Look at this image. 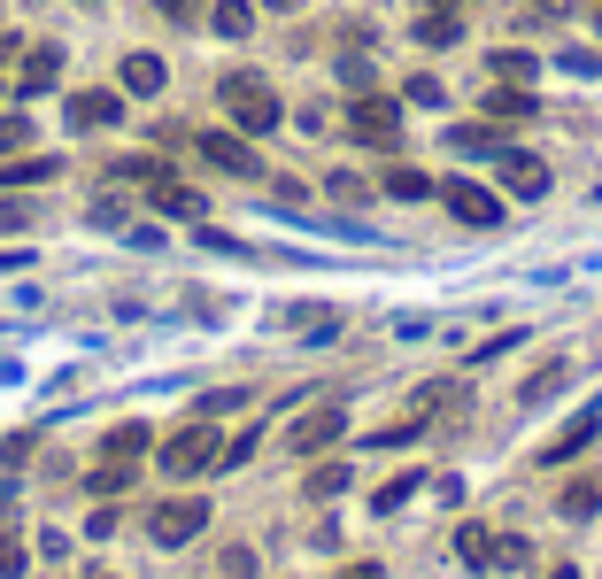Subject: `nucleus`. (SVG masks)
<instances>
[{"label": "nucleus", "instance_id": "nucleus-40", "mask_svg": "<svg viewBox=\"0 0 602 579\" xmlns=\"http://www.w3.org/2000/svg\"><path fill=\"white\" fill-rule=\"evenodd\" d=\"M332 579H387V572H379V565H340Z\"/></svg>", "mask_w": 602, "mask_h": 579}, {"label": "nucleus", "instance_id": "nucleus-38", "mask_svg": "<svg viewBox=\"0 0 602 579\" xmlns=\"http://www.w3.org/2000/svg\"><path fill=\"white\" fill-rule=\"evenodd\" d=\"M0 579H23V549L16 541H0Z\"/></svg>", "mask_w": 602, "mask_h": 579}, {"label": "nucleus", "instance_id": "nucleus-30", "mask_svg": "<svg viewBox=\"0 0 602 579\" xmlns=\"http://www.w3.org/2000/svg\"><path fill=\"white\" fill-rule=\"evenodd\" d=\"M518 565H533V549H525L518 533H502V541H494V572H518Z\"/></svg>", "mask_w": 602, "mask_h": 579}, {"label": "nucleus", "instance_id": "nucleus-7", "mask_svg": "<svg viewBox=\"0 0 602 579\" xmlns=\"http://www.w3.org/2000/svg\"><path fill=\"white\" fill-rule=\"evenodd\" d=\"M340 433H348V410L340 402H324V410H309V418H294V456H324V448H340Z\"/></svg>", "mask_w": 602, "mask_h": 579}, {"label": "nucleus", "instance_id": "nucleus-14", "mask_svg": "<svg viewBox=\"0 0 602 579\" xmlns=\"http://www.w3.org/2000/svg\"><path fill=\"white\" fill-rule=\"evenodd\" d=\"M479 109H486V124H525V117H533V93H525V86H494Z\"/></svg>", "mask_w": 602, "mask_h": 579}, {"label": "nucleus", "instance_id": "nucleus-22", "mask_svg": "<svg viewBox=\"0 0 602 579\" xmlns=\"http://www.w3.org/2000/svg\"><path fill=\"white\" fill-rule=\"evenodd\" d=\"M209 23H217L224 39H248V31H255V8H248V0H217V8H209Z\"/></svg>", "mask_w": 602, "mask_h": 579}, {"label": "nucleus", "instance_id": "nucleus-18", "mask_svg": "<svg viewBox=\"0 0 602 579\" xmlns=\"http://www.w3.org/2000/svg\"><path fill=\"white\" fill-rule=\"evenodd\" d=\"M455 39H463V16L455 8H425L418 16V47H455Z\"/></svg>", "mask_w": 602, "mask_h": 579}, {"label": "nucleus", "instance_id": "nucleus-12", "mask_svg": "<svg viewBox=\"0 0 602 579\" xmlns=\"http://www.w3.org/2000/svg\"><path fill=\"white\" fill-rule=\"evenodd\" d=\"M556 510H564L572 526H580V518H595V510H602V471H580V479L556 495Z\"/></svg>", "mask_w": 602, "mask_h": 579}, {"label": "nucleus", "instance_id": "nucleus-47", "mask_svg": "<svg viewBox=\"0 0 602 579\" xmlns=\"http://www.w3.org/2000/svg\"><path fill=\"white\" fill-rule=\"evenodd\" d=\"M86 8H93V0H86Z\"/></svg>", "mask_w": 602, "mask_h": 579}, {"label": "nucleus", "instance_id": "nucleus-28", "mask_svg": "<svg viewBox=\"0 0 602 579\" xmlns=\"http://www.w3.org/2000/svg\"><path fill=\"white\" fill-rule=\"evenodd\" d=\"M31 147V117H0V162Z\"/></svg>", "mask_w": 602, "mask_h": 579}, {"label": "nucleus", "instance_id": "nucleus-9", "mask_svg": "<svg viewBox=\"0 0 602 579\" xmlns=\"http://www.w3.org/2000/svg\"><path fill=\"white\" fill-rule=\"evenodd\" d=\"M70 124H78V132H109V124H124V93H78V101H70Z\"/></svg>", "mask_w": 602, "mask_h": 579}, {"label": "nucleus", "instance_id": "nucleus-17", "mask_svg": "<svg viewBox=\"0 0 602 579\" xmlns=\"http://www.w3.org/2000/svg\"><path fill=\"white\" fill-rule=\"evenodd\" d=\"M148 193H154V209H162V217H185V224L201 217V193H193V186H178V178H154Z\"/></svg>", "mask_w": 602, "mask_h": 579}, {"label": "nucleus", "instance_id": "nucleus-6", "mask_svg": "<svg viewBox=\"0 0 602 579\" xmlns=\"http://www.w3.org/2000/svg\"><path fill=\"white\" fill-rule=\"evenodd\" d=\"M441 201H449L455 224H471V232H494V224H502V201H494L486 186H471V178H449V186H441Z\"/></svg>", "mask_w": 602, "mask_h": 579}, {"label": "nucleus", "instance_id": "nucleus-32", "mask_svg": "<svg viewBox=\"0 0 602 579\" xmlns=\"http://www.w3.org/2000/svg\"><path fill=\"white\" fill-rule=\"evenodd\" d=\"M556 387H564V363H549V371H541V379H525V402H549V395H556Z\"/></svg>", "mask_w": 602, "mask_h": 579}, {"label": "nucleus", "instance_id": "nucleus-23", "mask_svg": "<svg viewBox=\"0 0 602 579\" xmlns=\"http://www.w3.org/2000/svg\"><path fill=\"white\" fill-rule=\"evenodd\" d=\"M301 495H309V502H332V495H348V463H317V471L301 479Z\"/></svg>", "mask_w": 602, "mask_h": 579}, {"label": "nucleus", "instance_id": "nucleus-46", "mask_svg": "<svg viewBox=\"0 0 602 579\" xmlns=\"http://www.w3.org/2000/svg\"><path fill=\"white\" fill-rule=\"evenodd\" d=\"M541 8H556V0H541Z\"/></svg>", "mask_w": 602, "mask_h": 579}, {"label": "nucleus", "instance_id": "nucleus-35", "mask_svg": "<svg viewBox=\"0 0 602 579\" xmlns=\"http://www.w3.org/2000/svg\"><path fill=\"white\" fill-rule=\"evenodd\" d=\"M332 332H340V317H332V309H317V317L301 325V340H332Z\"/></svg>", "mask_w": 602, "mask_h": 579}, {"label": "nucleus", "instance_id": "nucleus-36", "mask_svg": "<svg viewBox=\"0 0 602 579\" xmlns=\"http://www.w3.org/2000/svg\"><path fill=\"white\" fill-rule=\"evenodd\" d=\"M518 340H525V332H494V340H486V348H479V356H471V363H494V356H510V348H518Z\"/></svg>", "mask_w": 602, "mask_h": 579}, {"label": "nucleus", "instance_id": "nucleus-39", "mask_svg": "<svg viewBox=\"0 0 602 579\" xmlns=\"http://www.w3.org/2000/svg\"><path fill=\"white\" fill-rule=\"evenodd\" d=\"M16 54H23V39H16V31H0V70H8Z\"/></svg>", "mask_w": 602, "mask_h": 579}, {"label": "nucleus", "instance_id": "nucleus-19", "mask_svg": "<svg viewBox=\"0 0 602 579\" xmlns=\"http://www.w3.org/2000/svg\"><path fill=\"white\" fill-rule=\"evenodd\" d=\"M140 448H148V426H140V418H124V426H117V433L101 440V463H132V456H140Z\"/></svg>", "mask_w": 602, "mask_h": 579}, {"label": "nucleus", "instance_id": "nucleus-20", "mask_svg": "<svg viewBox=\"0 0 602 579\" xmlns=\"http://www.w3.org/2000/svg\"><path fill=\"white\" fill-rule=\"evenodd\" d=\"M486 70H494V78H502V86H525V78H533V70H541V62H533V54H525V47H494V54H486Z\"/></svg>", "mask_w": 602, "mask_h": 579}, {"label": "nucleus", "instance_id": "nucleus-5", "mask_svg": "<svg viewBox=\"0 0 602 579\" xmlns=\"http://www.w3.org/2000/svg\"><path fill=\"white\" fill-rule=\"evenodd\" d=\"M201 162H217L224 178H263V154H255V140L248 132H201Z\"/></svg>", "mask_w": 602, "mask_h": 579}, {"label": "nucleus", "instance_id": "nucleus-15", "mask_svg": "<svg viewBox=\"0 0 602 579\" xmlns=\"http://www.w3.org/2000/svg\"><path fill=\"white\" fill-rule=\"evenodd\" d=\"M494 541H502V533H486V526H455V557H463L471 572H494Z\"/></svg>", "mask_w": 602, "mask_h": 579}, {"label": "nucleus", "instance_id": "nucleus-25", "mask_svg": "<svg viewBox=\"0 0 602 579\" xmlns=\"http://www.w3.org/2000/svg\"><path fill=\"white\" fill-rule=\"evenodd\" d=\"M387 193H394V201H425V193H441V186H433L425 170H387Z\"/></svg>", "mask_w": 602, "mask_h": 579}, {"label": "nucleus", "instance_id": "nucleus-13", "mask_svg": "<svg viewBox=\"0 0 602 579\" xmlns=\"http://www.w3.org/2000/svg\"><path fill=\"white\" fill-rule=\"evenodd\" d=\"M162 78H170V70H162V54H124V93H132V101H154V93H162Z\"/></svg>", "mask_w": 602, "mask_h": 579}, {"label": "nucleus", "instance_id": "nucleus-16", "mask_svg": "<svg viewBox=\"0 0 602 579\" xmlns=\"http://www.w3.org/2000/svg\"><path fill=\"white\" fill-rule=\"evenodd\" d=\"M54 170H62L54 154H8V162H0V186H47Z\"/></svg>", "mask_w": 602, "mask_h": 579}, {"label": "nucleus", "instance_id": "nucleus-21", "mask_svg": "<svg viewBox=\"0 0 602 579\" xmlns=\"http://www.w3.org/2000/svg\"><path fill=\"white\" fill-rule=\"evenodd\" d=\"M449 147H455V154H502V132H494V124L479 117V124H455Z\"/></svg>", "mask_w": 602, "mask_h": 579}, {"label": "nucleus", "instance_id": "nucleus-11", "mask_svg": "<svg viewBox=\"0 0 602 579\" xmlns=\"http://www.w3.org/2000/svg\"><path fill=\"white\" fill-rule=\"evenodd\" d=\"M54 78H62V47H31V54H23V70H16V93L31 101V93H47Z\"/></svg>", "mask_w": 602, "mask_h": 579}, {"label": "nucleus", "instance_id": "nucleus-34", "mask_svg": "<svg viewBox=\"0 0 602 579\" xmlns=\"http://www.w3.org/2000/svg\"><path fill=\"white\" fill-rule=\"evenodd\" d=\"M224 579H255V549H224Z\"/></svg>", "mask_w": 602, "mask_h": 579}, {"label": "nucleus", "instance_id": "nucleus-27", "mask_svg": "<svg viewBox=\"0 0 602 579\" xmlns=\"http://www.w3.org/2000/svg\"><path fill=\"white\" fill-rule=\"evenodd\" d=\"M117 178H132V186H154V178H170V170H162L154 154H124V162H117Z\"/></svg>", "mask_w": 602, "mask_h": 579}, {"label": "nucleus", "instance_id": "nucleus-29", "mask_svg": "<svg viewBox=\"0 0 602 579\" xmlns=\"http://www.w3.org/2000/svg\"><path fill=\"white\" fill-rule=\"evenodd\" d=\"M86 487H93V495H124V487H132V463H101Z\"/></svg>", "mask_w": 602, "mask_h": 579}, {"label": "nucleus", "instance_id": "nucleus-4", "mask_svg": "<svg viewBox=\"0 0 602 579\" xmlns=\"http://www.w3.org/2000/svg\"><path fill=\"white\" fill-rule=\"evenodd\" d=\"M201 526H209V502H201V495H170V502L148 510V541L154 549H185Z\"/></svg>", "mask_w": 602, "mask_h": 579}, {"label": "nucleus", "instance_id": "nucleus-24", "mask_svg": "<svg viewBox=\"0 0 602 579\" xmlns=\"http://www.w3.org/2000/svg\"><path fill=\"white\" fill-rule=\"evenodd\" d=\"M455 402H463V387H455V379H433V387H418V418H449Z\"/></svg>", "mask_w": 602, "mask_h": 579}, {"label": "nucleus", "instance_id": "nucleus-31", "mask_svg": "<svg viewBox=\"0 0 602 579\" xmlns=\"http://www.w3.org/2000/svg\"><path fill=\"white\" fill-rule=\"evenodd\" d=\"M340 78H348L355 93H371V54H340Z\"/></svg>", "mask_w": 602, "mask_h": 579}, {"label": "nucleus", "instance_id": "nucleus-2", "mask_svg": "<svg viewBox=\"0 0 602 579\" xmlns=\"http://www.w3.org/2000/svg\"><path fill=\"white\" fill-rule=\"evenodd\" d=\"M348 132H355V147H371V154H394L402 147V109L379 101V93H355L348 101Z\"/></svg>", "mask_w": 602, "mask_h": 579}, {"label": "nucleus", "instance_id": "nucleus-41", "mask_svg": "<svg viewBox=\"0 0 602 579\" xmlns=\"http://www.w3.org/2000/svg\"><path fill=\"white\" fill-rule=\"evenodd\" d=\"M86 579H117V572H109V565H86Z\"/></svg>", "mask_w": 602, "mask_h": 579}, {"label": "nucleus", "instance_id": "nucleus-44", "mask_svg": "<svg viewBox=\"0 0 602 579\" xmlns=\"http://www.w3.org/2000/svg\"><path fill=\"white\" fill-rule=\"evenodd\" d=\"M549 579H580V572H572V565H556V572H549Z\"/></svg>", "mask_w": 602, "mask_h": 579}, {"label": "nucleus", "instance_id": "nucleus-8", "mask_svg": "<svg viewBox=\"0 0 602 579\" xmlns=\"http://www.w3.org/2000/svg\"><path fill=\"white\" fill-rule=\"evenodd\" d=\"M494 162H502V186H510L518 201H541V193H549V162H541V154H518V147H502Z\"/></svg>", "mask_w": 602, "mask_h": 579}, {"label": "nucleus", "instance_id": "nucleus-43", "mask_svg": "<svg viewBox=\"0 0 602 579\" xmlns=\"http://www.w3.org/2000/svg\"><path fill=\"white\" fill-rule=\"evenodd\" d=\"M255 8H301V0H255Z\"/></svg>", "mask_w": 602, "mask_h": 579}, {"label": "nucleus", "instance_id": "nucleus-33", "mask_svg": "<svg viewBox=\"0 0 602 579\" xmlns=\"http://www.w3.org/2000/svg\"><path fill=\"white\" fill-rule=\"evenodd\" d=\"M410 101H418V109H441V78L418 70V78H410Z\"/></svg>", "mask_w": 602, "mask_h": 579}, {"label": "nucleus", "instance_id": "nucleus-37", "mask_svg": "<svg viewBox=\"0 0 602 579\" xmlns=\"http://www.w3.org/2000/svg\"><path fill=\"white\" fill-rule=\"evenodd\" d=\"M154 8H162L170 23H193V16H201V0H154Z\"/></svg>", "mask_w": 602, "mask_h": 579}, {"label": "nucleus", "instance_id": "nucleus-1", "mask_svg": "<svg viewBox=\"0 0 602 579\" xmlns=\"http://www.w3.org/2000/svg\"><path fill=\"white\" fill-rule=\"evenodd\" d=\"M217 101H224V117L248 132V140H263V132H279V93L255 78V70H232L224 86H217Z\"/></svg>", "mask_w": 602, "mask_h": 579}, {"label": "nucleus", "instance_id": "nucleus-26", "mask_svg": "<svg viewBox=\"0 0 602 579\" xmlns=\"http://www.w3.org/2000/svg\"><path fill=\"white\" fill-rule=\"evenodd\" d=\"M410 495H418V471H402V479H387V487L371 495V510H402Z\"/></svg>", "mask_w": 602, "mask_h": 579}, {"label": "nucleus", "instance_id": "nucleus-45", "mask_svg": "<svg viewBox=\"0 0 602 579\" xmlns=\"http://www.w3.org/2000/svg\"><path fill=\"white\" fill-rule=\"evenodd\" d=\"M433 8H471V0H433Z\"/></svg>", "mask_w": 602, "mask_h": 579}, {"label": "nucleus", "instance_id": "nucleus-42", "mask_svg": "<svg viewBox=\"0 0 602 579\" xmlns=\"http://www.w3.org/2000/svg\"><path fill=\"white\" fill-rule=\"evenodd\" d=\"M16 263H23V256H16V248H8V256H0V271H16Z\"/></svg>", "mask_w": 602, "mask_h": 579}, {"label": "nucleus", "instance_id": "nucleus-10", "mask_svg": "<svg viewBox=\"0 0 602 579\" xmlns=\"http://www.w3.org/2000/svg\"><path fill=\"white\" fill-rule=\"evenodd\" d=\"M595 433H602V402H588V410H580V418H572L564 433L549 440V456H541V463H572V456H580V448H588Z\"/></svg>", "mask_w": 602, "mask_h": 579}, {"label": "nucleus", "instance_id": "nucleus-3", "mask_svg": "<svg viewBox=\"0 0 602 579\" xmlns=\"http://www.w3.org/2000/svg\"><path fill=\"white\" fill-rule=\"evenodd\" d=\"M217 456H224V440H217L209 418H193V426H178V433L162 440V471H170V479H193V471H209Z\"/></svg>", "mask_w": 602, "mask_h": 579}]
</instances>
